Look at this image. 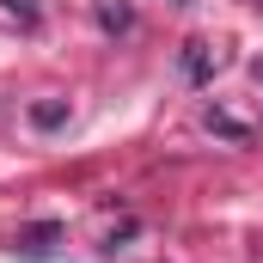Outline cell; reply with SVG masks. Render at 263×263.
<instances>
[{"label": "cell", "mask_w": 263, "mask_h": 263, "mask_svg": "<svg viewBox=\"0 0 263 263\" xmlns=\"http://www.w3.org/2000/svg\"><path fill=\"white\" fill-rule=\"evenodd\" d=\"M208 129H214V135H227V141H245V135H251L239 117H227V110H208Z\"/></svg>", "instance_id": "cell-5"}, {"label": "cell", "mask_w": 263, "mask_h": 263, "mask_svg": "<svg viewBox=\"0 0 263 263\" xmlns=\"http://www.w3.org/2000/svg\"><path fill=\"white\" fill-rule=\"evenodd\" d=\"M214 67H220V49H214L208 37H190V43H184V80H190V86H208Z\"/></svg>", "instance_id": "cell-2"}, {"label": "cell", "mask_w": 263, "mask_h": 263, "mask_svg": "<svg viewBox=\"0 0 263 263\" xmlns=\"http://www.w3.org/2000/svg\"><path fill=\"white\" fill-rule=\"evenodd\" d=\"M31 123H37V129H62V123H67V98H43V104H31Z\"/></svg>", "instance_id": "cell-4"}, {"label": "cell", "mask_w": 263, "mask_h": 263, "mask_svg": "<svg viewBox=\"0 0 263 263\" xmlns=\"http://www.w3.org/2000/svg\"><path fill=\"white\" fill-rule=\"evenodd\" d=\"M178 6H184V0H178Z\"/></svg>", "instance_id": "cell-7"}, {"label": "cell", "mask_w": 263, "mask_h": 263, "mask_svg": "<svg viewBox=\"0 0 263 263\" xmlns=\"http://www.w3.org/2000/svg\"><path fill=\"white\" fill-rule=\"evenodd\" d=\"M98 25H104L110 37H123V31H135V12L123 0H98Z\"/></svg>", "instance_id": "cell-3"}, {"label": "cell", "mask_w": 263, "mask_h": 263, "mask_svg": "<svg viewBox=\"0 0 263 263\" xmlns=\"http://www.w3.org/2000/svg\"><path fill=\"white\" fill-rule=\"evenodd\" d=\"M6 12H12L18 25H37V18H43V0H6Z\"/></svg>", "instance_id": "cell-6"}, {"label": "cell", "mask_w": 263, "mask_h": 263, "mask_svg": "<svg viewBox=\"0 0 263 263\" xmlns=\"http://www.w3.org/2000/svg\"><path fill=\"white\" fill-rule=\"evenodd\" d=\"M257 73H263V67H257Z\"/></svg>", "instance_id": "cell-8"}, {"label": "cell", "mask_w": 263, "mask_h": 263, "mask_svg": "<svg viewBox=\"0 0 263 263\" xmlns=\"http://www.w3.org/2000/svg\"><path fill=\"white\" fill-rule=\"evenodd\" d=\"M55 245H62V220H31V227H18L12 233V251L18 257H55Z\"/></svg>", "instance_id": "cell-1"}]
</instances>
